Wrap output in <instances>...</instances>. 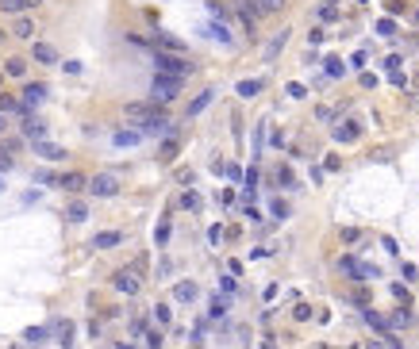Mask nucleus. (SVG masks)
I'll use <instances>...</instances> for the list:
<instances>
[{"mask_svg":"<svg viewBox=\"0 0 419 349\" xmlns=\"http://www.w3.org/2000/svg\"><path fill=\"white\" fill-rule=\"evenodd\" d=\"M361 238V230H354V226H346V230H342V242H358Z\"/></svg>","mask_w":419,"mask_h":349,"instance_id":"79ce46f5","label":"nucleus"},{"mask_svg":"<svg viewBox=\"0 0 419 349\" xmlns=\"http://www.w3.org/2000/svg\"><path fill=\"white\" fill-rule=\"evenodd\" d=\"M58 184H62L66 192H81V188H88V181H85L81 173H66V177H58Z\"/></svg>","mask_w":419,"mask_h":349,"instance_id":"6ab92c4d","label":"nucleus"},{"mask_svg":"<svg viewBox=\"0 0 419 349\" xmlns=\"http://www.w3.org/2000/svg\"><path fill=\"white\" fill-rule=\"evenodd\" d=\"M154 319L162 322V326H169V322H173V311H169V303H158V307H154Z\"/></svg>","mask_w":419,"mask_h":349,"instance_id":"7c9ffc66","label":"nucleus"},{"mask_svg":"<svg viewBox=\"0 0 419 349\" xmlns=\"http://www.w3.org/2000/svg\"><path fill=\"white\" fill-rule=\"evenodd\" d=\"M116 146H139L142 142V131L139 127H123V131H116V139H112Z\"/></svg>","mask_w":419,"mask_h":349,"instance_id":"dca6fc26","label":"nucleus"},{"mask_svg":"<svg viewBox=\"0 0 419 349\" xmlns=\"http://www.w3.org/2000/svg\"><path fill=\"white\" fill-rule=\"evenodd\" d=\"M358 134H361L358 119H342V123L335 127V142H358Z\"/></svg>","mask_w":419,"mask_h":349,"instance_id":"0eeeda50","label":"nucleus"},{"mask_svg":"<svg viewBox=\"0 0 419 349\" xmlns=\"http://www.w3.org/2000/svg\"><path fill=\"white\" fill-rule=\"evenodd\" d=\"M35 153H39V158H43V161H66V146H54V142H35Z\"/></svg>","mask_w":419,"mask_h":349,"instance_id":"9d476101","label":"nucleus"},{"mask_svg":"<svg viewBox=\"0 0 419 349\" xmlns=\"http://www.w3.org/2000/svg\"><path fill=\"white\" fill-rule=\"evenodd\" d=\"M392 31H396V27H392V20H381V23H377V35H392Z\"/></svg>","mask_w":419,"mask_h":349,"instance_id":"a19ab883","label":"nucleus"},{"mask_svg":"<svg viewBox=\"0 0 419 349\" xmlns=\"http://www.w3.org/2000/svg\"><path fill=\"white\" fill-rule=\"evenodd\" d=\"M338 269L350 273V277H358V280H377V277H381V269H377V265H366V261H358V257H342V261H338Z\"/></svg>","mask_w":419,"mask_h":349,"instance_id":"39448f33","label":"nucleus"},{"mask_svg":"<svg viewBox=\"0 0 419 349\" xmlns=\"http://www.w3.org/2000/svg\"><path fill=\"white\" fill-rule=\"evenodd\" d=\"M285 38H288V31H281V35H273V43L265 46V58H277V50L285 46Z\"/></svg>","mask_w":419,"mask_h":349,"instance_id":"bb28decb","label":"nucleus"},{"mask_svg":"<svg viewBox=\"0 0 419 349\" xmlns=\"http://www.w3.org/2000/svg\"><path fill=\"white\" fill-rule=\"evenodd\" d=\"M154 62H158V69H162V77H173V81H185L192 73V62L177 58V54H166V50H158Z\"/></svg>","mask_w":419,"mask_h":349,"instance_id":"f03ea898","label":"nucleus"},{"mask_svg":"<svg viewBox=\"0 0 419 349\" xmlns=\"http://www.w3.org/2000/svg\"><path fill=\"white\" fill-rule=\"evenodd\" d=\"M88 219V204L85 200H69L66 204V223H85Z\"/></svg>","mask_w":419,"mask_h":349,"instance_id":"9b49d317","label":"nucleus"},{"mask_svg":"<svg viewBox=\"0 0 419 349\" xmlns=\"http://www.w3.org/2000/svg\"><path fill=\"white\" fill-rule=\"evenodd\" d=\"M46 96H50L46 85H23V104H27V108H31V104H43Z\"/></svg>","mask_w":419,"mask_h":349,"instance_id":"ddd939ff","label":"nucleus"},{"mask_svg":"<svg viewBox=\"0 0 419 349\" xmlns=\"http://www.w3.org/2000/svg\"><path fill=\"white\" fill-rule=\"evenodd\" d=\"M220 292H223V296H235V292H239L235 277H220Z\"/></svg>","mask_w":419,"mask_h":349,"instance_id":"c9c22d12","label":"nucleus"},{"mask_svg":"<svg viewBox=\"0 0 419 349\" xmlns=\"http://www.w3.org/2000/svg\"><path fill=\"white\" fill-rule=\"evenodd\" d=\"M23 134H27L31 142H43V134H46V123H43V119H35V115H27V123H23Z\"/></svg>","mask_w":419,"mask_h":349,"instance_id":"f3484780","label":"nucleus"},{"mask_svg":"<svg viewBox=\"0 0 419 349\" xmlns=\"http://www.w3.org/2000/svg\"><path fill=\"white\" fill-rule=\"evenodd\" d=\"M88 192H93L96 200L119 196V177L116 173H96V177H88Z\"/></svg>","mask_w":419,"mask_h":349,"instance_id":"7ed1b4c3","label":"nucleus"},{"mask_svg":"<svg viewBox=\"0 0 419 349\" xmlns=\"http://www.w3.org/2000/svg\"><path fill=\"white\" fill-rule=\"evenodd\" d=\"M323 69H327V77H342V69H346V66H342V58H327V62H323Z\"/></svg>","mask_w":419,"mask_h":349,"instance_id":"c756f323","label":"nucleus"},{"mask_svg":"<svg viewBox=\"0 0 419 349\" xmlns=\"http://www.w3.org/2000/svg\"><path fill=\"white\" fill-rule=\"evenodd\" d=\"M319 20H323V23H335V20H338V8H335V0H327V4L319 8Z\"/></svg>","mask_w":419,"mask_h":349,"instance_id":"c85d7f7f","label":"nucleus"},{"mask_svg":"<svg viewBox=\"0 0 419 349\" xmlns=\"http://www.w3.org/2000/svg\"><path fill=\"white\" fill-rule=\"evenodd\" d=\"M50 326H54V334H58L62 349H74V322H69V319H54Z\"/></svg>","mask_w":419,"mask_h":349,"instance_id":"1a4fd4ad","label":"nucleus"},{"mask_svg":"<svg viewBox=\"0 0 419 349\" xmlns=\"http://www.w3.org/2000/svg\"><path fill=\"white\" fill-rule=\"evenodd\" d=\"M50 330L54 326H27V330H23V342H27V345H43Z\"/></svg>","mask_w":419,"mask_h":349,"instance_id":"a211bd4d","label":"nucleus"},{"mask_svg":"<svg viewBox=\"0 0 419 349\" xmlns=\"http://www.w3.org/2000/svg\"><path fill=\"white\" fill-rule=\"evenodd\" d=\"M173 299L177 303H192V299H196V284L192 280H177L173 284Z\"/></svg>","mask_w":419,"mask_h":349,"instance_id":"f8f14e48","label":"nucleus"},{"mask_svg":"<svg viewBox=\"0 0 419 349\" xmlns=\"http://www.w3.org/2000/svg\"><path fill=\"white\" fill-rule=\"evenodd\" d=\"M4 73H8V77H15V81H20L23 73H27V62H23V58H8V62H4Z\"/></svg>","mask_w":419,"mask_h":349,"instance_id":"4be33fe9","label":"nucleus"},{"mask_svg":"<svg viewBox=\"0 0 419 349\" xmlns=\"http://www.w3.org/2000/svg\"><path fill=\"white\" fill-rule=\"evenodd\" d=\"M258 88H262V81H243V85H239V96H258Z\"/></svg>","mask_w":419,"mask_h":349,"instance_id":"f704fd0d","label":"nucleus"},{"mask_svg":"<svg viewBox=\"0 0 419 349\" xmlns=\"http://www.w3.org/2000/svg\"><path fill=\"white\" fill-rule=\"evenodd\" d=\"M288 96H296V100H300V96H308V88H304V85H288Z\"/></svg>","mask_w":419,"mask_h":349,"instance_id":"c03bdc74","label":"nucleus"},{"mask_svg":"<svg viewBox=\"0 0 419 349\" xmlns=\"http://www.w3.org/2000/svg\"><path fill=\"white\" fill-rule=\"evenodd\" d=\"M0 43H4V31H0Z\"/></svg>","mask_w":419,"mask_h":349,"instance_id":"09e8293b","label":"nucleus"},{"mask_svg":"<svg viewBox=\"0 0 419 349\" xmlns=\"http://www.w3.org/2000/svg\"><path fill=\"white\" fill-rule=\"evenodd\" d=\"M293 315H296V322H308V319H312V307H308V303H296Z\"/></svg>","mask_w":419,"mask_h":349,"instance_id":"e433bc0d","label":"nucleus"},{"mask_svg":"<svg viewBox=\"0 0 419 349\" xmlns=\"http://www.w3.org/2000/svg\"><path fill=\"white\" fill-rule=\"evenodd\" d=\"M12 169V150H0V173H8Z\"/></svg>","mask_w":419,"mask_h":349,"instance_id":"58836bf2","label":"nucleus"},{"mask_svg":"<svg viewBox=\"0 0 419 349\" xmlns=\"http://www.w3.org/2000/svg\"><path fill=\"white\" fill-rule=\"evenodd\" d=\"M223 315H227V307H223V299H212V311H208V319L223 322Z\"/></svg>","mask_w":419,"mask_h":349,"instance_id":"72a5a7b5","label":"nucleus"},{"mask_svg":"<svg viewBox=\"0 0 419 349\" xmlns=\"http://www.w3.org/2000/svg\"><path fill=\"white\" fill-rule=\"evenodd\" d=\"M0 12L4 15H20V12H31L27 0H0Z\"/></svg>","mask_w":419,"mask_h":349,"instance_id":"5701e85b","label":"nucleus"},{"mask_svg":"<svg viewBox=\"0 0 419 349\" xmlns=\"http://www.w3.org/2000/svg\"><path fill=\"white\" fill-rule=\"evenodd\" d=\"M116 349H135L131 342H116Z\"/></svg>","mask_w":419,"mask_h":349,"instance_id":"a18cd8bd","label":"nucleus"},{"mask_svg":"<svg viewBox=\"0 0 419 349\" xmlns=\"http://www.w3.org/2000/svg\"><path fill=\"white\" fill-rule=\"evenodd\" d=\"M12 31H15V35H20V38H31V35H35V23H31V20H27V15H20V20H15V27H12Z\"/></svg>","mask_w":419,"mask_h":349,"instance_id":"b1692460","label":"nucleus"},{"mask_svg":"<svg viewBox=\"0 0 419 349\" xmlns=\"http://www.w3.org/2000/svg\"><path fill=\"white\" fill-rule=\"evenodd\" d=\"M31 50H35V62H46V66H50V62H58V50H54L50 43H35Z\"/></svg>","mask_w":419,"mask_h":349,"instance_id":"aec40b11","label":"nucleus"},{"mask_svg":"<svg viewBox=\"0 0 419 349\" xmlns=\"http://www.w3.org/2000/svg\"><path fill=\"white\" fill-rule=\"evenodd\" d=\"M181 207H185V211H196V207H200V192H192V188L181 192Z\"/></svg>","mask_w":419,"mask_h":349,"instance_id":"a878e982","label":"nucleus"},{"mask_svg":"<svg viewBox=\"0 0 419 349\" xmlns=\"http://www.w3.org/2000/svg\"><path fill=\"white\" fill-rule=\"evenodd\" d=\"M212 96H215V92H212V88H204V92H200V96H196V100H192V104H189V115H200V111H204V108H208V104H212Z\"/></svg>","mask_w":419,"mask_h":349,"instance_id":"412c9836","label":"nucleus"},{"mask_svg":"<svg viewBox=\"0 0 419 349\" xmlns=\"http://www.w3.org/2000/svg\"><path fill=\"white\" fill-rule=\"evenodd\" d=\"M273 215H277V219L288 215V204H285V200H273Z\"/></svg>","mask_w":419,"mask_h":349,"instance_id":"ea45409f","label":"nucleus"},{"mask_svg":"<svg viewBox=\"0 0 419 349\" xmlns=\"http://www.w3.org/2000/svg\"><path fill=\"white\" fill-rule=\"evenodd\" d=\"M158 158H162V161H173L177 158V139H166L162 150H158Z\"/></svg>","mask_w":419,"mask_h":349,"instance_id":"cd10ccee","label":"nucleus"},{"mask_svg":"<svg viewBox=\"0 0 419 349\" xmlns=\"http://www.w3.org/2000/svg\"><path fill=\"white\" fill-rule=\"evenodd\" d=\"M112 288H116L119 296H139L142 277H135V273H116V277H112Z\"/></svg>","mask_w":419,"mask_h":349,"instance_id":"423d86ee","label":"nucleus"},{"mask_svg":"<svg viewBox=\"0 0 419 349\" xmlns=\"http://www.w3.org/2000/svg\"><path fill=\"white\" fill-rule=\"evenodd\" d=\"M119 242H123V230H100L93 238V246L96 249H112V246H119Z\"/></svg>","mask_w":419,"mask_h":349,"instance_id":"4468645a","label":"nucleus"},{"mask_svg":"<svg viewBox=\"0 0 419 349\" xmlns=\"http://www.w3.org/2000/svg\"><path fill=\"white\" fill-rule=\"evenodd\" d=\"M162 111H166L162 104L147 100V104H127V108H123V115H127V123H135V127L142 131V127H147V123H154V119L162 115Z\"/></svg>","mask_w":419,"mask_h":349,"instance_id":"f257e3e1","label":"nucleus"},{"mask_svg":"<svg viewBox=\"0 0 419 349\" xmlns=\"http://www.w3.org/2000/svg\"><path fill=\"white\" fill-rule=\"evenodd\" d=\"M154 242H158V246H166V242H169V219H162V223L154 226Z\"/></svg>","mask_w":419,"mask_h":349,"instance_id":"2f4dec72","label":"nucleus"},{"mask_svg":"<svg viewBox=\"0 0 419 349\" xmlns=\"http://www.w3.org/2000/svg\"><path fill=\"white\" fill-rule=\"evenodd\" d=\"M131 334H147V319H135L131 322Z\"/></svg>","mask_w":419,"mask_h":349,"instance_id":"37998d69","label":"nucleus"},{"mask_svg":"<svg viewBox=\"0 0 419 349\" xmlns=\"http://www.w3.org/2000/svg\"><path fill=\"white\" fill-rule=\"evenodd\" d=\"M366 322H369V326L377 330V334H389V322H385V319H381L377 311H366Z\"/></svg>","mask_w":419,"mask_h":349,"instance_id":"393cba45","label":"nucleus"},{"mask_svg":"<svg viewBox=\"0 0 419 349\" xmlns=\"http://www.w3.org/2000/svg\"><path fill=\"white\" fill-rule=\"evenodd\" d=\"M258 15H262V4H258V0H239V20L246 23V31H254Z\"/></svg>","mask_w":419,"mask_h":349,"instance_id":"6e6552de","label":"nucleus"},{"mask_svg":"<svg viewBox=\"0 0 419 349\" xmlns=\"http://www.w3.org/2000/svg\"><path fill=\"white\" fill-rule=\"evenodd\" d=\"M0 131H4V115H0Z\"/></svg>","mask_w":419,"mask_h":349,"instance_id":"49530a36","label":"nucleus"},{"mask_svg":"<svg viewBox=\"0 0 419 349\" xmlns=\"http://www.w3.org/2000/svg\"><path fill=\"white\" fill-rule=\"evenodd\" d=\"M12 111L27 115V104H23V100H15V96H8V92H0V115H12Z\"/></svg>","mask_w":419,"mask_h":349,"instance_id":"2eb2a0df","label":"nucleus"},{"mask_svg":"<svg viewBox=\"0 0 419 349\" xmlns=\"http://www.w3.org/2000/svg\"><path fill=\"white\" fill-rule=\"evenodd\" d=\"M258 4H262V15H273V12L285 8V0H258Z\"/></svg>","mask_w":419,"mask_h":349,"instance_id":"473e14b6","label":"nucleus"},{"mask_svg":"<svg viewBox=\"0 0 419 349\" xmlns=\"http://www.w3.org/2000/svg\"><path fill=\"white\" fill-rule=\"evenodd\" d=\"M0 192H4V177H0Z\"/></svg>","mask_w":419,"mask_h":349,"instance_id":"de8ad7c7","label":"nucleus"},{"mask_svg":"<svg viewBox=\"0 0 419 349\" xmlns=\"http://www.w3.org/2000/svg\"><path fill=\"white\" fill-rule=\"evenodd\" d=\"M177 92H181V81H173V77H154V85H150V96H154V104H166L169 100H177Z\"/></svg>","mask_w":419,"mask_h":349,"instance_id":"20e7f679","label":"nucleus"},{"mask_svg":"<svg viewBox=\"0 0 419 349\" xmlns=\"http://www.w3.org/2000/svg\"><path fill=\"white\" fill-rule=\"evenodd\" d=\"M277 181L285 184V188H296V181H293V169H281V173H277Z\"/></svg>","mask_w":419,"mask_h":349,"instance_id":"4c0bfd02","label":"nucleus"}]
</instances>
